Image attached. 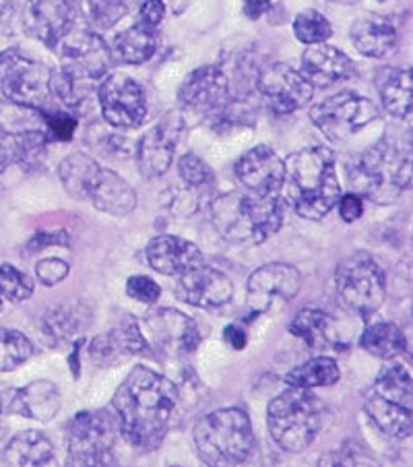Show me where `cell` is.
I'll return each instance as SVG.
<instances>
[{
  "label": "cell",
  "instance_id": "1",
  "mask_svg": "<svg viewBox=\"0 0 413 467\" xmlns=\"http://www.w3.org/2000/svg\"><path fill=\"white\" fill-rule=\"evenodd\" d=\"M112 403L122 437L150 453L166 439L181 403V387L147 366H137L119 387Z\"/></svg>",
  "mask_w": 413,
  "mask_h": 467
},
{
  "label": "cell",
  "instance_id": "2",
  "mask_svg": "<svg viewBox=\"0 0 413 467\" xmlns=\"http://www.w3.org/2000/svg\"><path fill=\"white\" fill-rule=\"evenodd\" d=\"M284 186L287 203L304 220L318 222L337 205L341 184L329 147H308L287 158Z\"/></svg>",
  "mask_w": 413,
  "mask_h": 467
},
{
  "label": "cell",
  "instance_id": "3",
  "mask_svg": "<svg viewBox=\"0 0 413 467\" xmlns=\"http://www.w3.org/2000/svg\"><path fill=\"white\" fill-rule=\"evenodd\" d=\"M212 220L230 243H263L282 228L284 207L277 197L230 192L213 201Z\"/></svg>",
  "mask_w": 413,
  "mask_h": 467
},
{
  "label": "cell",
  "instance_id": "4",
  "mask_svg": "<svg viewBox=\"0 0 413 467\" xmlns=\"http://www.w3.org/2000/svg\"><path fill=\"white\" fill-rule=\"evenodd\" d=\"M194 445L207 467H238L254 449L253 424L238 408L215 410L194 426Z\"/></svg>",
  "mask_w": 413,
  "mask_h": 467
},
{
  "label": "cell",
  "instance_id": "5",
  "mask_svg": "<svg viewBox=\"0 0 413 467\" xmlns=\"http://www.w3.org/2000/svg\"><path fill=\"white\" fill-rule=\"evenodd\" d=\"M349 184L356 194L378 205H388L411 184V153L391 141H380L360 155L349 168Z\"/></svg>",
  "mask_w": 413,
  "mask_h": 467
},
{
  "label": "cell",
  "instance_id": "6",
  "mask_svg": "<svg viewBox=\"0 0 413 467\" xmlns=\"http://www.w3.org/2000/svg\"><path fill=\"white\" fill-rule=\"evenodd\" d=\"M267 424L279 447L287 453H302L321 431L323 403L306 389L290 387L269 403Z\"/></svg>",
  "mask_w": 413,
  "mask_h": 467
},
{
  "label": "cell",
  "instance_id": "7",
  "mask_svg": "<svg viewBox=\"0 0 413 467\" xmlns=\"http://www.w3.org/2000/svg\"><path fill=\"white\" fill-rule=\"evenodd\" d=\"M337 298L349 313L370 317L383 306L387 298L385 271L372 256L357 253L347 256L335 274Z\"/></svg>",
  "mask_w": 413,
  "mask_h": 467
},
{
  "label": "cell",
  "instance_id": "8",
  "mask_svg": "<svg viewBox=\"0 0 413 467\" xmlns=\"http://www.w3.org/2000/svg\"><path fill=\"white\" fill-rule=\"evenodd\" d=\"M114 420L108 411H81L68 424L67 467H116Z\"/></svg>",
  "mask_w": 413,
  "mask_h": 467
},
{
  "label": "cell",
  "instance_id": "9",
  "mask_svg": "<svg viewBox=\"0 0 413 467\" xmlns=\"http://www.w3.org/2000/svg\"><path fill=\"white\" fill-rule=\"evenodd\" d=\"M52 71L17 52L0 54V98L5 102L42 110L50 98Z\"/></svg>",
  "mask_w": 413,
  "mask_h": 467
},
{
  "label": "cell",
  "instance_id": "10",
  "mask_svg": "<svg viewBox=\"0 0 413 467\" xmlns=\"http://www.w3.org/2000/svg\"><path fill=\"white\" fill-rule=\"evenodd\" d=\"M310 119L331 141H347L366 124L378 119V108L360 93L341 91L316 104L310 112Z\"/></svg>",
  "mask_w": 413,
  "mask_h": 467
},
{
  "label": "cell",
  "instance_id": "11",
  "mask_svg": "<svg viewBox=\"0 0 413 467\" xmlns=\"http://www.w3.org/2000/svg\"><path fill=\"white\" fill-rule=\"evenodd\" d=\"M62 68L71 81H98L108 75L112 54L106 42L89 29H71L60 42Z\"/></svg>",
  "mask_w": 413,
  "mask_h": 467
},
{
  "label": "cell",
  "instance_id": "12",
  "mask_svg": "<svg viewBox=\"0 0 413 467\" xmlns=\"http://www.w3.org/2000/svg\"><path fill=\"white\" fill-rule=\"evenodd\" d=\"M99 106L108 124L116 129L141 127L147 116V98L141 85L124 75H112L99 85Z\"/></svg>",
  "mask_w": 413,
  "mask_h": 467
},
{
  "label": "cell",
  "instance_id": "13",
  "mask_svg": "<svg viewBox=\"0 0 413 467\" xmlns=\"http://www.w3.org/2000/svg\"><path fill=\"white\" fill-rule=\"evenodd\" d=\"M256 89L275 114H292L313 98V85L285 62H271L263 67Z\"/></svg>",
  "mask_w": 413,
  "mask_h": 467
},
{
  "label": "cell",
  "instance_id": "14",
  "mask_svg": "<svg viewBox=\"0 0 413 467\" xmlns=\"http://www.w3.org/2000/svg\"><path fill=\"white\" fill-rule=\"evenodd\" d=\"M300 271L285 263H269L248 279V306L253 313H269L282 302H290L300 292Z\"/></svg>",
  "mask_w": 413,
  "mask_h": 467
},
{
  "label": "cell",
  "instance_id": "15",
  "mask_svg": "<svg viewBox=\"0 0 413 467\" xmlns=\"http://www.w3.org/2000/svg\"><path fill=\"white\" fill-rule=\"evenodd\" d=\"M184 130V120L178 112H168L161 120L143 135L139 143V170L147 178H160L166 174L174 151Z\"/></svg>",
  "mask_w": 413,
  "mask_h": 467
},
{
  "label": "cell",
  "instance_id": "16",
  "mask_svg": "<svg viewBox=\"0 0 413 467\" xmlns=\"http://www.w3.org/2000/svg\"><path fill=\"white\" fill-rule=\"evenodd\" d=\"M236 176L256 197H277L285 178V163L269 145L246 151L236 163Z\"/></svg>",
  "mask_w": 413,
  "mask_h": 467
},
{
  "label": "cell",
  "instance_id": "17",
  "mask_svg": "<svg viewBox=\"0 0 413 467\" xmlns=\"http://www.w3.org/2000/svg\"><path fill=\"white\" fill-rule=\"evenodd\" d=\"M176 298L191 306L199 308H217L228 305L233 294V285L230 277L207 265H197L178 275L176 282Z\"/></svg>",
  "mask_w": 413,
  "mask_h": 467
},
{
  "label": "cell",
  "instance_id": "18",
  "mask_svg": "<svg viewBox=\"0 0 413 467\" xmlns=\"http://www.w3.org/2000/svg\"><path fill=\"white\" fill-rule=\"evenodd\" d=\"M77 21L75 0H31L26 11V29L46 46H58Z\"/></svg>",
  "mask_w": 413,
  "mask_h": 467
},
{
  "label": "cell",
  "instance_id": "19",
  "mask_svg": "<svg viewBox=\"0 0 413 467\" xmlns=\"http://www.w3.org/2000/svg\"><path fill=\"white\" fill-rule=\"evenodd\" d=\"M147 349V339L143 336L141 327L135 321V318H124L108 333H101V336L93 337L89 341L88 354L89 360L101 366V368H112V366H119L127 362L129 358L141 354Z\"/></svg>",
  "mask_w": 413,
  "mask_h": 467
},
{
  "label": "cell",
  "instance_id": "20",
  "mask_svg": "<svg viewBox=\"0 0 413 467\" xmlns=\"http://www.w3.org/2000/svg\"><path fill=\"white\" fill-rule=\"evenodd\" d=\"M155 346L166 354H191L201 341L197 323L189 315L174 308H160L145 318Z\"/></svg>",
  "mask_w": 413,
  "mask_h": 467
},
{
  "label": "cell",
  "instance_id": "21",
  "mask_svg": "<svg viewBox=\"0 0 413 467\" xmlns=\"http://www.w3.org/2000/svg\"><path fill=\"white\" fill-rule=\"evenodd\" d=\"M230 83L220 67L207 65L189 75L181 88V102L192 112H223L228 108Z\"/></svg>",
  "mask_w": 413,
  "mask_h": 467
},
{
  "label": "cell",
  "instance_id": "22",
  "mask_svg": "<svg viewBox=\"0 0 413 467\" xmlns=\"http://www.w3.org/2000/svg\"><path fill=\"white\" fill-rule=\"evenodd\" d=\"M300 75L310 85L316 88H329L352 75V60L341 50L326 44L308 46L302 54Z\"/></svg>",
  "mask_w": 413,
  "mask_h": 467
},
{
  "label": "cell",
  "instance_id": "23",
  "mask_svg": "<svg viewBox=\"0 0 413 467\" xmlns=\"http://www.w3.org/2000/svg\"><path fill=\"white\" fill-rule=\"evenodd\" d=\"M147 261L161 275H182L202 263V254L189 240L158 236L147 246Z\"/></svg>",
  "mask_w": 413,
  "mask_h": 467
},
{
  "label": "cell",
  "instance_id": "24",
  "mask_svg": "<svg viewBox=\"0 0 413 467\" xmlns=\"http://www.w3.org/2000/svg\"><path fill=\"white\" fill-rule=\"evenodd\" d=\"M88 201H91L98 212L116 217L129 215L137 207V194L130 184L114 170L106 168L99 170L96 182L91 184Z\"/></svg>",
  "mask_w": 413,
  "mask_h": 467
},
{
  "label": "cell",
  "instance_id": "25",
  "mask_svg": "<svg viewBox=\"0 0 413 467\" xmlns=\"http://www.w3.org/2000/svg\"><path fill=\"white\" fill-rule=\"evenodd\" d=\"M11 414L21 418L37 420V422H52L60 411V393L50 380H36L15 393L11 406Z\"/></svg>",
  "mask_w": 413,
  "mask_h": 467
},
{
  "label": "cell",
  "instance_id": "26",
  "mask_svg": "<svg viewBox=\"0 0 413 467\" xmlns=\"http://www.w3.org/2000/svg\"><path fill=\"white\" fill-rule=\"evenodd\" d=\"M6 467H60L52 441L37 431L13 437L5 449Z\"/></svg>",
  "mask_w": 413,
  "mask_h": 467
},
{
  "label": "cell",
  "instance_id": "27",
  "mask_svg": "<svg viewBox=\"0 0 413 467\" xmlns=\"http://www.w3.org/2000/svg\"><path fill=\"white\" fill-rule=\"evenodd\" d=\"M290 333L295 337H300L306 346L318 349V352L343 348L333 317L318 308L300 310L290 325Z\"/></svg>",
  "mask_w": 413,
  "mask_h": 467
},
{
  "label": "cell",
  "instance_id": "28",
  "mask_svg": "<svg viewBox=\"0 0 413 467\" xmlns=\"http://www.w3.org/2000/svg\"><path fill=\"white\" fill-rule=\"evenodd\" d=\"M91 323V313L83 302H60V305L48 308L44 315L42 329L52 339V344L71 341L88 329Z\"/></svg>",
  "mask_w": 413,
  "mask_h": 467
},
{
  "label": "cell",
  "instance_id": "29",
  "mask_svg": "<svg viewBox=\"0 0 413 467\" xmlns=\"http://www.w3.org/2000/svg\"><path fill=\"white\" fill-rule=\"evenodd\" d=\"M357 52L368 58H388L397 50V31L383 17H364L352 29Z\"/></svg>",
  "mask_w": 413,
  "mask_h": 467
},
{
  "label": "cell",
  "instance_id": "30",
  "mask_svg": "<svg viewBox=\"0 0 413 467\" xmlns=\"http://www.w3.org/2000/svg\"><path fill=\"white\" fill-rule=\"evenodd\" d=\"M364 410L372 422L378 426V431L387 437L408 439L411 434V408L368 391L364 400Z\"/></svg>",
  "mask_w": 413,
  "mask_h": 467
},
{
  "label": "cell",
  "instance_id": "31",
  "mask_svg": "<svg viewBox=\"0 0 413 467\" xmlns=\"http://www.w3.org/2000/svg\"><path fill=\"white\" fill-rule=\"evenodd\" d=\"M378 91L388 114L409 119L411 112V68H388L378 77Z\"/></svg>",
  "mask_w": 413,
  "mask_h": 467
},
{
  "label": "cell",
  "instance_id": "32",
  "mask_svg": "<svg viewBox=\"0 0 413 467\" xmlns=\"http://www.w3.org/2000/svg\"><path fill=\"white\" fill-rule=\"evenodd\" d=\"M360 346L368 354L383 358V360H393V358L408 352L405 333L395 323L387 321H378L366 327L360 337Z\"/></svg>",
  "mask_w": 413,
  "mask_h": 467
},
{
  "label": "cell",
  "instance_id": "33",
  "mask_svg": "<svg viewBox=\"0 0 413 467\" xmlns=\"http://www.w3.org/2000/svg\"><path fill=\"white\" fill-rule=\"evenodd\" d=\"M158 50V34L153 27H147L143 23L129 27L116 37L114 52L120 62L127 65H141L150 60Z\"/></svg>",
  "mask_w": 413,
  "mask_h": 467
},
{
  "label": "cell",
  "instance_id": "34",
  "mask_svg": "<svg viewBox=\"0 0 413 467\" xmlns=\"http://www.w3.org/2000/svg\"><path fill=\"white\" fill-rule=\"evenodd\" d=\"M339 364L329 356H316L313 360L295 366L294 370L287 372L284 380L290 387L306 389V391H310V389L316 387H331L335 383H339Z\"/></svg>",
  "mask_w": 413,
  "mask_h": 467
},
{
  "label": "cell",
  "instance_id": "35",
  "mask_svg": "<svg viewBox=\"0 0 413 467\" xmlns=\"http://www.w3.org/2000/svg\"><path fill=\"white\" fill-rule=\"evenodd\" d=\"M99 163L85 153H71L60 163L58 174L67 192L75 199H88L91 184L99 174Z\"/></svg>",
  "mask_w": 413,
  "mask_h": 467
},
{
  "label": "cell",
  "instance_id": "36",
  "mask_svg": "<svg viewBox=\"0 0 413 467\" xmlns=\"http://www.w3.org/2000/svg\"><path fill=\"white\" fill-rule=\"evenodd\" d=\"M385 400H391L395 403H401V406L411 408V375L409 370L401 364L387 366L380 372L377 383L370 389Z\"/></svg>",
  "mask_w": 413,
  "mask_h": 467
},
{
  "label": "cell",
  "instance_id": "37",
  "mask_svg": "<svg viewBox=\"0 0 413 467\" xmlns=\"http://www.w3.org/2000/svg\"><path fill=\"white\" fill-rule=\"evenodd\" d=\"M318 467H380V463L364 442L346 441L318 459Z\"/></svg>",
  "mask_w": 413,
  "mask_h": 467
},
{
  "label": "cell",
  "instance_id": "38",
  "mask_svg": "<svg viewBox=\"0 0 413 467\" xmlns=\"http://www.w3.org/2000/svg\"><path fill=\"white\" fill-rule=\"evenodd\" d=\"M34 352L31 341L15 329H0V372L15 370Z\"/></svg>",
  "mask_w": 413,
  "mask_h": 467
},
{
  "label": "cell",
  "instance_id": "39",
  "mask_svg": "<svg viewBox=\"0 0 413 467\" xmlns=\"http://www.w3.org/2000/svg\"><path fill=\"white\" fill-rule=\"evenodd\" d=\"M34 294V282L21 274L13 265H0V313H3L5 302H17L27 300Z\"/></svg>",
  "mask_w": 413,
  "mask_h": 467
},
{
  "label": "cell",
  "instance_id": "40",
  "mask_svg": "<svg viewBox=\"0 0 413 467\" xmlns=\"http://www.w3.org/2000/svg\"><path fill=\"white\" fill-rule=\"evenodd\" d=\"M294 34L302 44L315 46V44H325L333 34L331 23L326 21L325 15H321L315 9L302 11L298 17L294 19Z\"/></svg>",
  "mask_w": 413,
  "mask_h": 467
},
{
  "label": "cell",
  "instance_id": "41",
  "mask_svg": "<svg viewBox=\"0 0 413 467\" xmlns=\"http://www.w3.org/2000/svg\"><path fill=\"white\" fill-rule=\"evenodd\" d=\"M89 21L98 29H110L129 13V0H88Z\"/></svg>",
  "mask_w": 413,
  "mask_h": 467
},
{
  "label": "cell",
  "instance_id": "42",
  "mask_svg": "<svg viewBox=\"0 0 413 467\" xmlns=\"http://www.w3.org/2000/svg\"><path fill=\"white\" fill-rule=\"evenodd\" d=\"M178 172H181L182 181L189 186H205L213 181V172L212 168L202 161L199 155L194 153H186L184 158L178 161Z\"/></svg>",
  "mask_w": 413,
  "mask_h": 467
},
{
  "label": "cell",
  "instance_id": "43",
  "mask_svg": "<svg viewBox=\"0 0 413 467\" xmlns=\"http://www.w3.org/2000/svg\"><path fill=\"white\" fill-rule=\"evenodd\" d=\"M127 294L143 305H155L161 296V287L147 275H132L127 282Z\"/></svg>",
  "mask_w": 413,
  "mask_h": 467
},
{
  "label": "cell",
  "instance_id": "44",
  "mask_svg": "<svg viewBox=\"0 0 413 467\" xmlns=\"http://www.w3.org/2000/svg\"><path fill=\"white\" fill-rule=\"evenodd\" d=\"M40 114L44 116V120L48 124V130L52 132L54 139H58V141H68V139L73 137L75 127H77L75 116L65 114V112H48V110H42Z\"/></svg>",
  "mask_w": 413,
  "mask_h": 467
},
{
  "label": "cell",
  "instance_id": "45",
  "mask_svg": "<svg viewBox=\"0 0 413 467\" xmlns=\"http://www.w3.org/2000/svg\"><path fill=\"white\" fill-rule=\"evenodd\" d=\"M68 271H71V267H68V263L62 259H44L37 263V267H36L37 279H40V282L48 287L60 284L62 279H67Z\"/></svg>",
  "mask_w": 413,
  "mask_h": 467
},
{
  "label": "cell",
  "instance_id": "46",
  "mask_svg": "<svg viewBox=\"0 0 413 467\" xmlns=\"http://www.w3.org/2000/svg\"><path fill=\"white\" fill-rule=\"evenodd\" d=\"M68 246L71 244V236L65 230H52V232H40L29 240V251H42L46 246Z\"/></svg>",
  "mask_w": 413,
  "mask_h": 467
},
{
  "label": "cell",
  "instance_id": "47",
  "mask_svg": "<svg viewBox=\"0 0 413 467\" xmlns=\"http://www.w3.org/2000/svg\"><path fill=\"white\" fill-rule=\"evenodd\" d=\"M337 203H339V215H341V220L346 222V223H354L356 220H360L362 213H364L362 199H360V194H356V192L341 194Z\"/></svg>",
  "mask_w": 413,
  "mask_h": 467
},
{
  "label": "cell",
  "instance_id": "48",
  "mask_svg": "<svg viewBox=\"0 0 413 467\" xmlns=\"http://www.w3.org/2000/svg\"><path fill=\"white\" fill-rule=\"evenodd\" d=\"M17 161V135H11L0 127V174Z\"/></svg>",
  "mask_w": 413,
  "mask_h": 467
},
{
  "label": "cell",
  "instance_id": "49",
  "mask_svg": "<svg viewBox=\"0 0 413 467\" xmlns=\"http://www.w3.org/2000/svg\"><path fill=\"white\" fill-rule=\"evenodd\" d=\"M166 15V5L161 0H145L141 6V23L147 27H158Z\"/></svg>",
  "mask_w": 413,
  "mask_h": 467
},
{
  "label": "cell",
  "instance_id": "50",
  "mask_svg": "<svg viewBox=\"0 0 413 467\" xmlns=\"http://www.w3.org/2000/svg\"><path fill=\"white\" fill-rule=\"evenodd\" d=\"M223 339H225V344H230L232 349H244V346H246V333L243 327L236 323L225 327Z\"/></svg>",
  "mask_w": 413,
  "mask_h": 467
},
{
  "label": "cell",
  "instance_id": "51",
  "mask_svg": "<svg viewBox=\"0 0 413 467\" xmlns=\"http://www.w3.org/2000/svg\"><path fill=\"white\" fill-rule=\"evenodd\" d=\"M269 9L271 0H243V11L248 19H261Z\"/></svg>",
  "mask_w": 413,
  "mask_h": 467
},
{
  "label": "cell",
  "instance_id": "52",
  "mask_svg": "<svg viewBox=\"0 0 413 467\" xmlns=\"http://www.w3.org/2000/svg\"><path fill=\"white\" fill-rule=\"evenodd\" d=\"M333 3H341V5H354L357 0H333Z\"/></svg>",
  "mask_w": 413,
  "mask_h": 467
},
{
  "label": "cell",
  "instance_id": "53",
  "mask_svg": "<svg viewBox=\"0 0 413 467\" xmlns=\"http://www.w3.org/2000/svg\"><path fill=\"white\" fill-rule=\"evenodd\" d=\"M0 414H3V397H0Z\"/></svg>",
  "mask_w": 413,
  "mask_h": 467
}]
</instances>
